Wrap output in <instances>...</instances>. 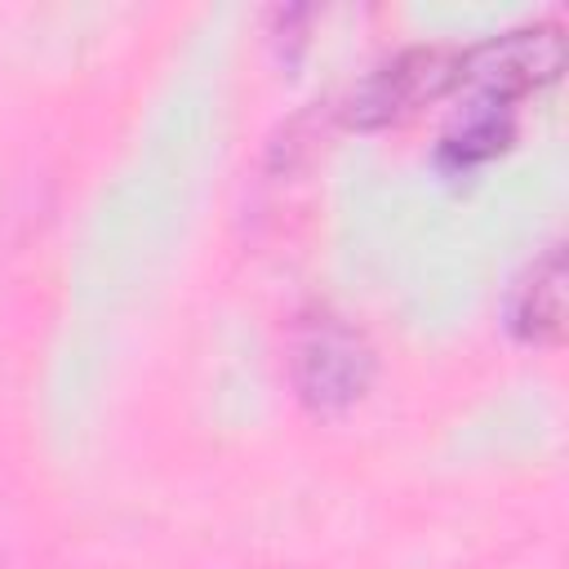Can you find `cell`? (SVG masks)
I'll use <instances>...</instances> for the list:
<instances>
[{
  "label": "cell",
  "instance_id": "obj_5",
  "mask_svg": "<svg viewBox=\"0 0 569 569\" xmlns=\"http://www.w3.org/2000/svg\"><path fill=\"white\" fill-rule=\"evenodd\" d=\"M507 133H511L507 107L480 98V102L458 120V129L445 138V160H453V164H476V160L493 156V151L507 142Z\"/></svg>",
  "mask_w": 569,
  "mask_h": 569
},
{
  "label": "cell",
  "instance_id": "obj_4",
  "mask_svg": "<svg viewBox=\"0 0 569 569\" xmlns=\"http://www.w3.org/2000/svg\"><path fill=\"white\" fill-rule=\"evenodd\" d=\"M511 333L525 342H556L565 329V249L551 244L511 293Z\"/></svg>",
  "mask_w": 569,
  "mask_h": 569
},
{
  "label": "cell",
  "instance_id": "obj_3",
  "mask_svg": "<svg viewBox=\"0 0 569 569\" xmlns=\"http://www.w3.org/2000/svg\"><path fill=\"white\" fill-rule=\"evenodd\" d=\"M453 80H462V58L449 49H405L391 62H382L365 84L351 93V120L356 124H387L422 102L440 98Z\"/></svg>",
  "mask_w": 569,
  "mask_h": 569
},
{
  "label": "cell",
  "instance_id": "obj_1",
  "mask_svg": "<svg viewBox=\"0 0 569 569\" xmlns=\"http://www.w3.org/2000/svg\"><path fill=\"white\" fill-rule=\"evenodd\" d=\"M373 347L333 311H307L289 329V382L316 413H338L369 391Z\"/></svg>",
  "mask_w": 569,
  "mask_h": 569
},
{
  "label": "cell",
  "instance_id": "obj_2",
  "mask_svg": "<svg viewBox=\"0 0 569 569\" xmlns=\"http://www.w3.org/2000/svg\"><path fill=\"white\" fill-rule=\"evenodd\" d=\"M560 22H525L511 27L485 44H476L462 58V76H471L485 93V102H511L538 84H547L560 71Z\"/></svg>",
  "mask_w": 569,
  "mask_h": 569
}]
</instances>
